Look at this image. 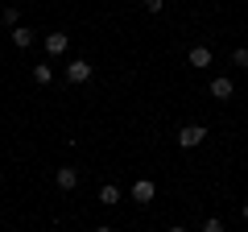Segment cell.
Returning <instances> with one entry per match:
<instances>
[{"instance_id":"obj_7","label":"cell","mask_w":248,"mask_h":232,"mask_svg":"<svg viewBox=\"0 0 248 232\" xmlns=\"http://www.w3.org/2000/svg\"><path fill=\"white\" fill-rule=\"evenodd\" d=\"M33 42H37V33H33L29 25H17V29H13V46H21V50H25V46H33Z\"/></svg>"},{"instance_id":"obj_5","label":"cell","mask_w":248,"mask_h":232,"mask_svg":"<svg viewBox=\"0 0 248 232\" xmlns=\"http://www.w3.org/2000/svg\"><path fill=\"white\" fill-rule=\"evenodd\" d=\"M232 91H236V83H232V79H223V75H219V79H211V99H232Z\"/></svg>"},{"instance_id":"obj_4","label":"cell","mask_w":248,"mask_h":232,"mask_svg":"<svg viewBox=\"0 0 248 232\" xmlns=\"http://www.w3.org/2000/svg\"><path fill=\"white\" fill-rule=\"evenodd\" d=\"M66 46H71V37H66V33H46V54H50V58L66 54Z\"/></svg>"},{"instance_id":"obj_9","label":"cell","mask_w":248,"mask_h":232,"mask_svg":"<svg viewBox=\"0 0 248 232\" xmlns=\"http://www.w3.org/2000/svg\"><path fill=\"white\" fill-rule=\"evenodd\" d=\"M99 203H104V207H116V203H120V187H112V182L99 187Z\"/></svg>"},{"instance_id":"obj_11","label":"cell","mask_w":248,"mask_h":232,"mask_svg":"<svg viewBox=\"0 0 248 232\" xmlns=\"http://www.w3.org/2000/svg\"><path fill=\"white\" fill-rule=\"evenodd\" d=\"M4 25H9V29H17V25H21V13L13 9V4H9V9H4Z\"/></svg>"},{"instance_id":"obj_16","label":"cell","mask_w":248,"mask_h":232,"mask_svg":"<svg viewBox=\"0 0 248 232\" xmlns=\"http://www.w3.org/2000/svg\"><path fill=\"white\" fill-rule=\"evenodd\" d=\"M240 215H244V220H248V203H244V207H240Z\"/></svg>"},{"instance_id":"obj_15","label":"cell","mask_w":248,"mask_h":232,"mask_svg":"<svg viewBox=\"0 0 248 232\" xmlns=\"http://www.w3.org/2000/svg\"><path fill=\"white\" fill-rule=\"evenodd\" d=\"M170 232H186V228H182V224H170Z\"/></svg>"},{"instance_id":"obj_12","label":"cell","mask_w":248,"mask_h":232,"mask_svg":"<svg viewBox=\"0 0 248 232\" xmlns=\"http://www.w3.org/2000/svg\"><path fill=\"white\" fill-rule=\"evenodd\" d=\"M232 66H248V50L240 46V50H232Z\"/></svg>"},{"instance_id":"obj_13","label":"cell","mask_w":248,"mask_h":232,"mask_svg":"<svg viewBox=\"0 0 248 232\" xmlns=\"http://www.w3.org/2000/svg\"><path fill=\"white\" fill-rule=\"evenodd\" d=\"M203 232H223V220H219V215H211V220H203Z\"/></svg>"},{"instance_id":"obj_1","label":"cell","mask_w":248,"mask_h":232,"mask_svg":"<svg viewBox=\"0 0 248 232\" xmlns=\"http://www.w3.org/2000/svg\"><path fill=\"white\" fill-rule=\"evenodd\" d=\"M203 141H207L203 125H182L178 129V145H182V149H195V145H203Z\"/></svg>"},{"instance_id":"obj_10","label":"cell","mask_w":248,"mask_h":232,"mask_svg":"<svg viewBox=\"0 0 248 232\" xmlns=\"http://www.w3.org/2000/svg\"><path fill=\"white\" fill-rule=\"evenodd\" d=\"M50 79H54V71H50L46 63H42V66H33V83H42V87H46Z\"/></svg>"},{"instance_id":"obj_3","label":"cell","mask_w":248,"mask_h":232,"mask_svg":"<svg viewBox=\"0 0 248 232\" xmlns=\"http://www.w3.org/2000/svg\"><path fill=\"white\" fill-rule=\"evenodd\" d=\"M54 182H58L62 191H75V187H79V170H75V166H58V174H54Z\"/></svg>"},{"instance_id":"obj_14","label":"cell","mask_w":248,"mask_h":232,"mask_svg":"<svg viewBox=\"0 0 248 232\" xmlns=\"http://www.w3.org/2000/svg\"><path fill=\"white\" fill-rule=\"evenodd\" d=\"M141 4H145V13H161L166 9V0H141Z\"/></svg>"},{"instance_id":"obj_8","label":"cell","mask_w":248,"mask_h":232,"mask_svg":"<svg viewBox=\"0 0 248 232\" xmlns=\"http://www.w3.org/2000/svg\"><path fill=\"white\" fill-rule=\"evenodd\" d=\"M186 58H190V66H211V50H207V46H190Z\"/></svg>"},{"instance_id":"obj_2","label":"cell","mask_w":248,"mask_h":232,"mask_svg":"<svg viewBox=\"0 0 248 232\" xmlns=\"http://www.w3.org/2000/svg\"><path fill=\"white\" fill-rule=\"evenodd\" d=\"M87 79H91V63H87V58L66 63V83H87Z\"/></svg>"},{"instance_id":"obj_17","label":"cell","mask_w":248,"mask_h":232,"mask_svg":"<svg viewBox=\"0 0 248 232\" xmlns=\"http://www.w3.org/2000/svg\"><path fill=\"white\" fill-rule=\"evenodd\" d=\"M91 232H112V228H108V224H104V228H91Z\"/></svg>"},{"instance_id":"obj_6","label":"cell","mask_w":248,"mask_h":232,"mask_svg":"<svg viewBox=\"0 0 248 232\" xmlns=\"http://www.w3.org/2000/svg\"><path fill=\"white\" fill-rule=\"evenodd\" d=\"M153 195H157V187H153L149 179H137V187H133V199H137V203H149Z\"/></svg>"}]
</instances>
